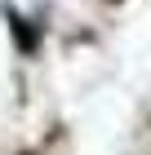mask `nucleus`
<instances>
[{
    "instance_id": "f257e3e1",
    "label": "nucleus",
    "mask_w": 151,
    "mask_h": 155,
    "mask_svg": "<svg viewBox=\"0 0 151 155\" xmlns=\"http://www.w3.org/2000/svg\"><path fill=\"white\" fill-rule=\"evenodd\" d=\"M5 22H9V31H13V45H18V53H22V58H36V45H40V40H36V27L27 22V18L13 9V5H5Z\"/></svg>"
}]
</instances>
